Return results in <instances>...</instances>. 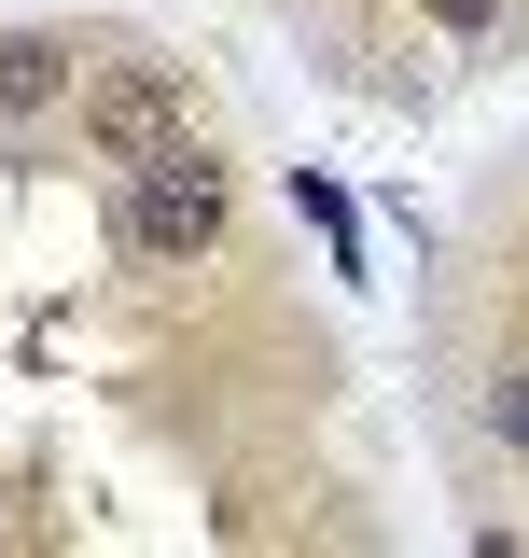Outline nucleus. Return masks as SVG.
<instances>
[{
	"label": "nucleus",
	"instance_id": "obj_6",
	"mask_svg": "<svg viewBox=\"0 0 529 558\" xmlns=\"http://www.w3.org/2000/svg\"><path fill=\"white\" fill-rule=\"evenodd\" d=\"M432 14H446V28H488V0H432Z\"/></svg>",
	"mask_w": 529,
	"mask_h": 558
},
{
	"label": "nucleus",
	"instance_id": "obj_5",
	"mask_svg": "<svg viewBox=\"0 0 529 558\" xmlns=\"http://www.w3.org/2000/svg\"><path fill=\"white\" fill-rule=\"evenodd\" d=\"M488 433H502V447H529V363L502 377V391H488Z\"/></svg>",
	"mask_w": 529,
	"mask_h": 558
},
{
	"label": "nucleus",
	"instance_id": "obj_1",
	"mask_svg": "<svg viewBox=\"0 0 529 558\" xmlns=\"http://www.w3.org/2000/svg\"><path fill=\"white\" fill-rule=\"evenodd\" d=\"M126 252H139V266H196V252H223V168H209V154L126 168Z\"/></svg>",
	"mask_w": 529,
	"mask_h": 558
},
{
	"label": "nucleus",
	"instance_id": "obj_4",
	"mask_svg": "<svg viewBox=\"0 0 529 558\" xmlns=\"http://www.w3.org/2000/svg\"><path fill=\"white\" fill-rule=\"evenodd\" d=\"M293 209H307V223H321V238H334V266H348V279H362V209H348V196H334V182H321V168H293Z\"/></svg>",
	"mask_w": 529,
	"mask_h": 558
},
{
	"label": "nucleus",
	"instance_id": "obj_2",
	"mask_svg": "<svg viewBox=\"0 0 529 558\" xmlns=\"http://www.w3.org/2000/svg\"><path fill=\"white\" fill-rule=\"evenodd\" d=\"M84 140H98L112 168H168V154H196V98H182L168 70H98V84H84Z\"/></svg>",
	"mask_w": 529,
	"mask_h": 558
},
{
	"label": "nucleus",
	"instance_id": "obj_3",
	"mask_svg": "<svg viewBox=\"0 0 529 558\" xmlns=\"http://www.w3.org/2000/svg\"><path fill=\"white\" fill-rule=\"evenodd\" d=\"M57 98H70V43H0V126H28Z\"/></svg>",
	"mask_w": 529,
	"mask_h": 558
}]
</instances>
